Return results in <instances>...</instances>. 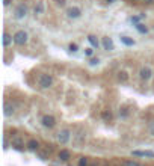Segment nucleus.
I'll use <instances>...</instances> for the list:
<instances>
[{
	"label": "nucleus",
	"mask_w": 154,
	"mask_h": 166,
	"mask_svg": "<svg viewBox=\"0 0 154 166\" xmlns=\"http://www.w3.org/2000/svg\"><path fill=\"white\" fill-rule=\"evenodd\" d=\"M27 42H29V33H27L26 30L20 29V30H17V32L14 33V44H15V46L24 47Z\"/></svg>",
	"instance_id": "obj_2"
},
{
	"label": "nucleus",
	"mask_w": 154,
	"mask_h": 166,
	"mask_svg": "<svg viewBox=\"0 0 154 166\" xmlns=\"http://www.w3.org/2000/svg\"><path fill=\"white\" fill-rule=\"evenodd\" d=\"M79 166H89V159L88 157H80L79 159Z\"/></svg>",
	"instance_id": "obj_25"
},
{
	"label": "nucleus",
	"mask_w": 154,
	"mask_h": 166,
	"mask_svg": "<svg viewBox=\"0 0 154 166\" xmlns=\"http://www.w3.org/2000/svg\"><path fill=\"white\" fill-rule=\"evenodd\" d=\"M12 42H14V35H9L8 32H5V33H3V47L8 48Z\"/></svg>",
	"instance_id": "obj_17"
},
{
	"label": "nucleus",
	"mask_w": 154,
	"mask_h": 166,
	"mask_svg": "<svg viewBox=\"0 0 154 166\" xmlns=\"http://www.w3.org/2000/svg\"><path fill=\"white\" fill-rule=\"evenodd\" d=\"M101 47L103 50H106V51H113L115 50V44H113V41H112V38H103V41H101Z\"/></svg>",
	"instance_id": "obj_11"
},
{
	"label": "nucleus",
	"mask_w": 154,
	"mask_h": 166,
	"mask_svg": "<svg viewBox=\"0 0 154 166\" xmlns=\"http://www.w3.org/2000/svg\"><path fill=\"white\" fill-rule=\"evenodd\" d=\"M71 136L73 133L70 129H60L58 133H56V139H58V142L60 145H67V143L71 141Z\"/></svg>",
	"instance_id": "obj_3"
},
{
	"label": "nucleus",
	"mask_w": 154,
	"mask_h": 166,
	"mask_svg": "<svg viewBox=\"0 0 154 166\" xmlns=\"http://www.w3.org/2000/svg\"><path fill=\"white\" fill-rule=\"evenodd\" d=\"M117 79H118L121 83H125L127 80H129V72L124 71V70H121V71L117 72Z\"/></svg>",
	"instance_id": "obj_21"
},
{
	"label": "nucleus",
	"mask_w": 154,
	"mask_h": 166,
	"mask_svg": "<svg viewBox=\"0 0 154 166\" xmlns=\"http://www.w3.org/2000/svg\"><path fill=\"white\" fill-rule=\"evenodd\" d=\"M11 145L14 146V148H15V150H24V141H23V138H21L20 134H15V136H12Z\"/></svg>",
	"instance_id": "obj_10"
},
{
	"label": "nucleus",
	"mask_w": 154,
	"mask_h": 166,
	"mask_svg": "<svg viewBox=\"0 0 154 166\" xmlns=\"http://www.w3.org/2000/svg\"><path fill=\"white\" fill-rule=\"evenodd\" d=\"M92 55H94V47L85 48V56H88V58H92Z\"/></svg>",
	"instance_id": "obj_27"
},
{
	"label": "nucleus",
	"mask_w": 154,
	"mask_h": 166,
	"mask_svg": "<svg viewBox=\"0 0 154 166\" xmlns=\"http://www.w3.org/2000/svg\"><path fill=\"white\" fill-rule=\"evenodd\" d=\"M118 115L121 119H127L129 116H130V109H129V106H121L118 110Z\"/></svg>",
	"instance_id": "obj_15"
},
{
	"label": "nucleus",
	"mask_w": 154,
	"mask_h": 166,
	"mask_svg": "<svg viewBox=\"0 0 154 166\" xmlns=\"http://www.w3.org/2000/svg\"><path fill=\"white\" fill-rule=\"evenodd\" d=\"M129 2H138V0H129Z\"/></svg>",
	"instance_id": "obj_35"
},
{
	"label": "nucleus",
	"mask_w": 154,
	"mask_h": 166,
	"mask_svg": "<svg viewBox=\"0 0 154 166\" xmlns=\"http://www.w3.org/2000/svg\"><path fill=\"white\" fill-rule=\"evenodd\" d=\"M27 11H29V8H27L26 3L17 5V8H15V11H14V18H15V20H23V18H26V15H27Z\"/></svg>",
	"instance_id": "obj_4"
},
{
	"label": "nucleus",
	"mask_w": 154,
	"mask_h": 166,
	"mask_svg": "<svg viewBox=\"0 0 154 166\" xmlns=\"http://www.w3.org/2000/svg\"><path fill=\"white\" fill-rule=\"evenodd\" d=\"M11 3H12V0H3V6H5V8H8Z\"/></svg>",
	"instance_id": "obj_32"
},
{
	"label": "nucleus",
	"mask_w": 154,
	"mask_h": 166,
	"mask_svg": "<svg viewBox=\"0 0 154 166\" xmlns=\"http://www.w3.org/2000/svg\"><path fill=\"white\" fill-rule=\"evenodd\" d=\"M68 50H70L71 53H76V51H79V46H77L76 42H71V44L68 46Z\"/></svg>",
	"instance_id": "obj_26"
},
{
	"label": "nucleus",
	"mask_w": 154,
	"mask_h": 166,
	"mask_svg": "<svg viewBox=\"0 0 154 166\" xmlns=\"http://www.w3.org/2000/svg\"><path fill=\"white\" fill-rule=\"evenodd\" d=\"M65 15H67V18H70V20H77V18L82 17V9H80L79 6H70V8H67Z\"/></svg>",
	"instance_id": "obj_6"
},
{
	"label": "nucleus",
	"mask_w": 154,
	"mask_h": 166,
	"mask_svg": "<svg viewBox=\"0 0 154 166\" xmlns=\"http://www.w3.org/2000/svg\"><path fill=\"white\" fill-rule=\"evenodd\" d=\"M38 88L39 89H48V88H51L53 86V83H55V79H53V76L51 74H48V72H41L39 76H38Z\"/></svg>",
	"instance_id": "obj_1"
},
{
	"label": "nucleus",
	"mask_w": 154,
	"mask_h": 166,
	"mask_svg": "<svg viewBox=\"0 0 154 166\" xmlns=\"http://www.w3.org/2000/svg\"><path fill=\"white\" fill-rule=\"evenodd\" d=\"M44 11H46V8H44V2H36L35 8H33V14H35V17L42 15Z\"/></svg>",
	"instance_id": "obj_12"
},
{
	"label": "nucleus",
	"mask_w": 154,
	"mask_h": 166,
	"mask_svg": "<svg viewBox=\"0 0 154 166\" xmlns=\"http://www.w3.org/2000/svg\"><path fill=\"white\" fill-rule=\"evenodd\" d=\"M88 41H89L91 47L97 48V50H98V48H100V46H101V44H100V41L97 39V36H95V35H88Z\"/></svg>",
	"instance_id": "obj_20"
},
{
	"label": "nucleus",
	"mask_w": 154,
	"mask_h": 166,
	"mask_svg": "<svg viewBox=\"0 0 154 166\" xmlns=\"http://www.w3.org/2000/svg\"><path fill=\"white\" fill-rule=\"evenodd\" d=\"M98 62H100V60H98V58H97V59H95V58H91V60H89V65H98Z\"/></svg>",
	"instance_id": "obj_30"
},
{
	"label": "nucleus",
	"mask_w": 154,
	"mask_h": 166,
	"mask_svg": "<svg viewBox=\"0 0 154 166\" xmlns=\"http://www.w3.org/2000/svg\"><path fill=\"white\" fill-rule=\"evenodd\" d=\"M101 119H103L104 122H110V121L113 119V113H112V110H110V109H104V110H101Z\"/></svg>",
	"instance_id": "obj_14"
},
{
	"label": "nucleus",
	"mask_w": 154,
	"mask_h": 166,
	"mask_svg": "<svg viewBox=\"0 0 154 166\" xmlns=\"http://www.w3.org/2000/svg\"><path fill=\"white\" fill-rule=\"evenodd\" d=\"M122 166H142V165H141L139 162H136V160L131 159V160H124V162H122Z\"/></svg>",
	"instance_id": "obj_23"
},
{
	"label": "nucleus",
	"mask_w": 154,
	"mask_h": 166,
	"mask_svg": "<svg viewBox=\"0 0 154 166\" xmlns=\"http://www.w3.org/2000/svg\"><path fill=\"white\" fill-rule=\"evenodd\" d=\"M41 124H42V127H46L48 130H51V129H55L56 127V124H58V121L56 118L53 116V115H44L42 118H41Z\"/></svg>",
	"instance_id": "obj_5"
},
{
	"label": "nucleus",
	"mask_w": 154,
	"mask_h": 166,
	"mask_svg": "<svg viewBox=\"0 0 154 166\" xmlns=\"http://www.w3.org/2000/svg\"><path fill=\"white\" fill-rule=\"evenodd\" d=\"M143 17H145V14H141V15H133V17H130V21L131 23H134V24H138L139 23V20L143 18Z\"/></svg>",
	"instance_id": "obj_24"
},
{
	"label": "nucleus",
	"mask_w": 154,
	"mask_h": 166,
	"mask_svg": "<svg viewBox=\"0 0 154 166\" xmlns=\"http://www.w3.org/2000/svg\"><path fill=\"white\" fill-rule=\"evenodd\" d=\"M73 138H74V143H76V145H82V143H85V141H86V131L83 130V129H79V130L73 134Z\"/></svg>",
	"instance_id": "obj_8"
},
{
	"label": "nucleus",
	"mask_w": 154,
	"mask_h": 166,
	"mask_svg": "<svg viewBox=\"0 0 154 166\" xmlns=\"http://www.w3.org/2000/svg\"><path fill=\"white\" fill-rule=\"evenodd\" d=\"M119 41H121L124 46H127V47H133V46L136 44V41H134L133 38H130V36H125V35L121 36V38H119Z\"/></svg>",
	"instance_id": "obj_16"
},
{
	"label": "nucleus",
	"mask_w": 154,
	"mask_h": 166,
	"mask_svg": "<svg viewBox=\"0 0 154 166\" xmlns=\"http://www.w3.org/2000/svg\"><path fill=\"white\" fill-rule=\"evenodd\" d=\"M26 148L30 150V151H38L39 150V142L36 139H29L27 143H26Z\"/></svg>",
	"instance_id": "obj_13"
},
{
	"label": "nucleus",
	"mask_w": 154,
	"mask_h": 166,
	"mask_svg": "<svg viewBox=\"0 0 154 166\" xmlns=\"http://www.w3.org/2000/svg\"><path fill=\"white\" fill-rule=\"evenodd\" d=\"M17 110V106L11 103V101H5V106H3V115L5 116H12Z\"/></svg>",
	"instance_id": "obj_9"
},
{
	"label": "nucleus",
	"mask_w": 154,
	"mask_h": 166,
	"mask_svg": "<svg viewBox=\"0 0 154 166\" xmlns=\"http://www.w3.org/2000/svg\"><path fill=\"white\" fill-rule=\"evenodd\" d=\"M104 2H106V3H113L115 0H104Z\"/></svg>",
	"instance_id": "obj_34"
},
{
	"label": "nucleus",
	"mask_w": 154,
	"mask_h": 166,
	"mask_svg": "<svg viewBox=\"0 0 154 166\" xmlns=\"http://www.w3.org/2000/svg\"><path fill=\"white\" fill-rule=\"evenodd\" d=\"M56 5L60 6V8H64V6L67 5V2H65V0H56Z\"/></svg>",
	"instance_id": "obj_29"
},
{
	"label": "nucleus",
	"mask_w": 154,
	"mask_h": 166,
	"mask_svg": "<svg viewBox=\"0 0 154 166\" xmlns=\"http://www.w3.org/2000/svg\"><path fill=\"white\" fill-rule=\"evenodd\" d=\"M6 148H8V136L3 138V150H6Z\"/></svg>",
	"instance_id": "obj_31"
},
{
	"label": "nucleus",
	"mask_w": 154,
	"mask_h": 166,
	"mask_svg": "<svg viewBox=\"0 0 154 166\" xmlns=\"http://www.w3.org/2000/svg\"><path fill=\"white\" fill-rule=\"evenodd\" d=\"M58 157H59V160H62V162H68V160L71 159V153H70L68 150H60Z\"/></svg>",
	"instance_id": "obj_18"
},
{
	"label": "nucleus",
	"mask_w": 154,
	"mask_h": 166,
	"mask_svg": "<svg viewBox=\"0 0 154 166\" xmlns=\"http://www.w3.org/2000/svg\"><path fill=\"white\" fill-rule=\"evenodd\" d=\"M134 27H136V30H138L139 33H142V35L148 33V27H147V26H145L143 23H138L136 26H134Z\"/></svg>",
	"instance_id": "obj_22"
},
{
	"label": "nucleus",
	"mask_w": 154,
	"mask_h": 166,
	"mask_svg": "<svg viewBox=\"0 0 154 166\" xmlns=\"http://www.w3.org/2000/svg\"><path fill=\"white\" fill-rule=\"evenodd\" d=\"M148 133H150L151 136H154V121H150V122H148Z\"/></svg>",
	"instance_id": "obj_28"
},
{
	"label": "nucleus",
	"mask_w": 154,
	"mask_h": 166,
	"mask_svg": "<svg viewBox=\"0 0 154 166\" xmlns=\"http://www.w3.org/2000/svg\"><path fill=\"white\" fill-rule=\"evenodd\" d=\"M153 77V70H151V67H142L141 70H139V79L142 80V82H148L150 79Z\"/></svg>",
	"instance_id": "obj_7"
},
{
	"label": "nucleus",
	"mask_w": 154,
	"mask_h": 166,
	"mask_svg": "<svg viewBox=\"0 0 154 166\" xmlns=\"http://www.w3.org/2000/svg\"><path fill=\"white\" fill-rule=\"evenodd\" d=\"M131 154L136 155V157H150V159H154L153 151H133Z\"/></svg>",
	"instance_id": "obj_19"
},
{
	"label": "nucleus",
	"mask_w": 154,
	"mask_h": 166,
	"mask_svg": "<svg viewBox=\"0 0 154 166\" xmlns=\"http://www.w3.org/2000/svg\"><path fill=\"white\" fill-rule=\"evenodd\" d=\"M143 3H145V5H153L154 3V0H142Z\"/></svg>",
	"instance_id": "obj_33"
}]
</instances>
